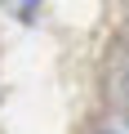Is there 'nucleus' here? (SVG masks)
Listing matches in <instances>:
<instances>
[{
    "mask_svg": "<svg viewBox=\"0 0 129 134\" xmlns=\"http://www.w3.org/2000/svg\"><path fill=\"white\" fill-rule=\"evenodd\" d=\"M27 5H36V0H27Z\"/></svg>",
    "mask_w": 129,
    "mask_h": 134,
    "instance_id": "1",
    "label": "nucleus"
}]
</instances>
